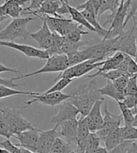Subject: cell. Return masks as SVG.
Instances as JSON below:
<instances>
[{"label":"cell","mask_w":137,"mask_h":153,"mask_svg":"<svg viewBox=\"0 0 137 153\" xmlns=\"http://www.w3.org/2000/svg\"><path fill=\"white\" fill-rule=\"evenodd\" d=\"M70 94L71 97L68 101L79 110L80 115L83 117L88 114L97 101L103 99L94 81H89L81 85L79 88L75 89Z\"/></svg>","instance_id":"cell-1"},{"label":"cell","mask_w":137,"mask_h":153,"mask_svg":"<svg viewBox=\"0 0 137 153\" xmlns=\"http://www.w3.org/2000/svg\"><path fill=\"white\" fill-rule=\"evenodd\" d=\"M35 17H19L12 19V21L0 31V41L3 42H14L17 39H27L30 33L27 31V25L33 21Z\"/></svg>","instance_id":"cell-2"},{"label":"cell","mask_w":137,"mask_h":153,"mask_svg":"<svg viewBox=\"0 0 137 153\" xmlns=\"http://www.w3.org/2000/svg\"><path fill=\"white\" fill-rule=\"evenodd\" d=\"M136 33L137 24L134 22L133 26L128 31H122L118 36L115 37V43L113 45L112 53L121 52L123 54L135 57L136 55Z\"/></svg>","instance_id":"cell-3"},{"label":"cell","mask_w":137,"mask_h":153,"mask_svg":"<svg viewBox=\"0 0 137 153\" xmlns=\"http://www.w3.org/2000/svg\"><path fill=\"white\" fill-rule=\"evenodd\" d=\"M0 114L9 126L12 136L19 132L34 129L33 125L21 115V111L10 107H0Z\"/></svg>","instance_id":"cell-4"},{"label":"cell","mask_w":137,"mask_h":153,"mask_svg":"<svg viewBox=\"0 0 137 153\" xmlns=\"http://www.w3.org/2000/svg\"><path fill=\"white\" fill-rule=\"evenodd\" d=\"M67 68H69V62L67 55H53L50 56L49 58L46 60V63L44 64L42 68L36 71L30 72L27 74H24L18 77H13V80H20L23 78H27L31 76H35L38 74H53V72H62Z\"/></svg>","instance_id":"cell-5"},{"label":"cell","mask_w":137,"mask_h":153,"mask_svg":"<svg viewBox=\"0 0 137 153\" xmlns=\"http://www.w3.org/2000/svg\"><path fill=\"white\" fill-rule=\"evenodd\" d=\"M115 43V38L102 39L100 43L87 46L83 52L86 56L87 60H93L95 62L102 61L110 53H112L113 45Z\"/></svg>","instance_id":"cell-6"},{"label":"cell","mask_w":137,"mask_h":153,"mask_svg":"<svg viewBox=\"0 0 137 153\" xmlns=\"http://www.w3.org/2000/svg\"><path fill=\"white\" fill-rule=\"evenodd\" d=\"M103 64L102 61L95 62L93 60H87L82 63L76 64L74 66H70L67 68L65 71L60 72V74L56 78V81L59 80L60 78H68V79H74V78H80L84 75L87 74L88 72L93 71L95 69H99Z\"/></svg>","instance_id":"cell-7"},{"label":"cell","mask_w":137,"mask_h":153,"mask_svg":"<svg viewBox=\"0 0 137 153\" xmlns=\"http://www.w3.org/2000/svg\"><path fill=\"white\" fill-rule=\"evenodd\" d=\"M71 97L70 94H66L61 91L57 92H52L48 93V94H44V93H39V94L33 96V99L31 101L25 102L22 109L27 108V106L33 104L35 102H40L45 105H49L51 107H55L56 105L61 104L62 102L68 101V100Z\"/></svg>","instance_id":"cell-8"},{"label":"cell","mask_w":137,"mask_h":153,"mask_svg":"<svg viewBox=\"0 0 137 153\" xmlns=\"http://www.w3.org/2000/svg\"><path fill=\"white\" fill-rule=\"evenodd\" d=\"M0 46H5V47L12 48L14 50H17L18 52L22 53L27 57L32 58H39V59H44L47 60L49 58V54L47 51L41 50L40 48H36L33 46H30L27 44H21V43H16L14 42H3L0 41Z\"/></svg>","instance_id":"cell-9"},{"label":"cell","mask_w":137,"mask_h":153,"mask_svg":"<svg viewBox=\"0 0 137 153\" xmlns=\"http://www.w3.org/2000/svg\"><path fill=\"white\" fill-rule=\"evenodd\" d=\"M122 121H123L122 116L116 115V114H113V113H111L108 110L107 103L105 102L104 103V116H103L102 128L98 131H96V134L101 138V140H102L110 131L121 127Z\"/></svg>","instance_id":"cell-10"},{"label":"cell","mask_w":137,"mask_h":153,"mask_svg":"<svg viewBox=\"0 0 137 153\" xmlns=\"http://www.w3.org/2000/svg\"><path fill=\"white\" fill-rule=\"evenodd\" d=\"M104 102V98L97 101L88 114L84 117V120L91 132H96L102 128L103 116L101 115V103Z\"/></svg>","instance_id":"cell-11"},{"label":"cell","mask_w":137,"mask_h":153,"mask_svg":"<svg viewBox=\"0 0 137 153\" xmlns=\"http://www.w3.org/2000/svg\"><path fill=\"white\" fill-rule=\"evenodd\" d=\"M40 131L41 130L34 128L32 130H27L19 132V134L13 135L19 141V144H17L16 146L20 148H24L25 149H28L30 151L36 152L39 137H40Z\"/></svg>","instance_id":"cell-12"},{"label":"cell","mask_w":137,"mask_h":153,"mask_svg":"<svg viewBox=\"0 0 137 153\" xmlns=\"http://www.w3.org/2000/svg\"><path fill=\"white\" fill-rule=\"evenodd\" d=\"M79 115V110L73 103H70L69 101H66L60 104L57 115L52 118V123H54L56 126L59 127L64 121H67L69 119L77 118Z\"/></svg>","instance_id":"cell-13"},{"label":"cell","mask_w":137,"mask_h":153,"mask_svg":"<svg viewBox=\"0 0 137 153\" xmlns=\"http://www.w3.org/2000/svg\"><path fill=\"white\" fill-rule=\"evenodd\" d=\"M57 126L49 131H41L36 153H49L51 147L53 146L56 139L59 136L57 131Z\"/></svg>","instance_id":"cell-14"},{"label":"cell","mask_w":137,"mask_h":153,"mask_svg":"<svg viewBox=\"0 0 137 153\" xmlns=\"http://www.w3.org/2000/svg\"><path fill=\"white\" fill-rule=\"evenodd\" d=\"M42 25L38 31L34 33H30L29 37H31L37 42L39 48L41 50H48L52 44V39H53V33L49 29L46 22L42 20Z\"/></svg>","instance_id":"cell-15"},{"label":"cell","mask_w":137,"mask_h":153,"mask_svg":"<svg viewBox=\"0 0 137 153\" xmlns=\"http://www.w3.org/2000/svg\"><path fill=\"white\" fill-rule=\"evenodd\" d=\"M63 3L65 2H63L62 0H45L40 7V9L25 12V13L29 15H34L37 18L38 16H44V15L61 17L57 14V11L60 9V7L63 5Z\"/></svg>","instance_id":"cell-16"},{"label":"cell","mask_w":137,"mask_h":153,"mask_svg":"<svg viewBox=\"0 0 137 153\" xmlns=\"http://www.w3.org/2000/svg\"><path fill=\"white\" fill-rule=\"evenodd\" d=\"M27 2H30V0H5L1 4V7L5 15L15 19L19 18L24 13Z\"/></svg>","instance_id":"cell-17"},{"label":"cell","mask_w":137,"mask_h":153,"mask_svg":"<svg viewBox=\"0 0 137 153\" xmlns=\"http://www.w3.org/2000/svg\"><path fill=\"white\" fill-rule=\"evenodd\" d=\"M59 127L60 131L58 132L59 136H62L70 144H75L77 137L78 119H69L67 121H64Z\"/></svg>","instance_id":"cell-18"},{"label":"cell","mask_w":137,"mask_h":153,"mask_svg":"<svg viewBox=\"0 0 137 153\" xmlns=\"http://www.w3.org/2000/svg\"><path fill=\"white\" fill-rule=\"evenodd\" d=\"M124 57H125V54H123L121 52H116L112 56H110L107 59H105V60H103V64L98 69V71L92 75H88V78H95L97 76H99L101 72L116 70L117 68V66H118L120 62L124 59Z\"/></svg>","instance_id":"cell-19"},{"label":"cell","mask_w":137,"mask_h":153,"mask_svg":"<svg viewBox=\"0 0 137 153\" xmlns=\"http://www.w3.org/2000/svg\"><path fill=\"white\" fill-rule=\"evenodd\" d=\"M73 145L58 136L51 147L49 153H76V147L74 148Z\"/></svg>","instance_id":"cell-20"},{"label":"cell","mask_w":137,"mask_h":153,"mask_svg":"<svg viewBox=\"0 0 137 153\" xmlns=\"http://www.w3.org/2000/svg\"><path fill=\"white\" fill-rule=\"evenodd\" d=\"M101 141L104 142L105 149L108 151L111 150V149H113L114 148H116V146H118L122 142V139H121V136H120V127L113 130L112 131H110Z\"/></svg>","instance_id":"cell-21"},{"label":"cell","mask_w":137,"mask_h":153,"mask_svg":"<svg viewBox=\"0 0 137 153\" xmlns=\"http://www.w3.org/2000/svg\"><path fill=\"white\" fill-rule=\"evenodd\" d=\"M99 91L101 96H108L114 99L116 102H121L123 101L124 97H125L124 94H122V93L118 92L116 89V88L113 85V82L109 81V80H107V83L105 84V85L102 86L101 88H99Z\"/></svg>","instance_id":"cell-22"},{"label":"cell","mask_w":137,"mask_h":153,"mask_svg":"<svg viewBox=\"0 0 137 153\" xmlns=\"http://www.w3.org/2000/svg\"><path fill=\"white\" fill-rule=\"evenodd\" d=\"M69 13H70V15L71 17V20H73V22L82 25L83 27H86L87 29H88L91 32L97 33L96 29L87 21L86 19H84V17L82 15V13H81L80 10H78L76 8H73V7H70L69 5Z\"/></svg>","instance_id":"cell-23"},{"label":"cell","mask_w":137,"mask_h":153,"mask_svg":"<svg viewBox=\"0 0 137 153\" xmlns=\"http://www.w3.org/2000/svg\"><path fill=\"white\" fill-rule=\"evenodd\" d=\"M120 3L117 0H101V9L99 10V14H98V20L101 18V16L103 14L104 12L109 10L111 12V14L108 19L112 18L117 10V8L119 7Z\"/></svg>","instance_id":"cell-24"},{"label":"cell","mask_w":137,"mask_h":153,"mask_svg":"<svg viewBox=\"0 0 137 153\" xmlns=\"http://www.w3.org/2000/svg\"><path fill=\"white\" fill-rule=\"evenodd\" d=\"M37 94H39V93L30 92V91H21V90H17L15 88H9V86H6V85H0V100L9 98L11 96H15V95H27V96L33 97Z\"/></svg>","instance_id":"cell-25"},{"label":"cell","mask_w":137,"mask_h":153,"mask_svg":"<svg viewBox=\"0 0 137 153\" xmlns=\"http://www.w3.org/2000/svg\"><path fill=\"white\" fill-rule=\"evenodd\" d=\"M64 42V37L57 34V33H53V39H52V44L50 48L47 51L49 56L53 55H62L61 54V47Z\"/></svg>","instance_id":"cell-26"},{"label":"cell","mask_w":137,"mask_h":153,"mask_svg":"<svg viewBox=\"0 0 137 153\" xmlns=\"http://www.w3.org/2000/svg\"><path fill=\"white\" fill-rule=\"evenodd\" d=\"M87 42H70L69 39H67L66 38H64V42L61 47V54L63 55H69L70 53H73L75 51H78L82 46H84V44H87Z\"/></svg>","instance_id":"cell-27"},{"label":"cell","mask_w":137,"mask_h":153,"mask_svg":"<svg viewBox=\"0 0 137 153\" xmlns=\"http://www.w3.org/2000/svg\"><path fill=\"white\" fill-rule=\"evenodd\" d=\"M120 136L122 141L137 140V128L133 126H123L120 127Z\"/></svg>","instance_id":"cell-28"},{"label":"cell","mask_w":137,"mask_h":153,"mask_svg":"<svg viewBox=\"0 0 137 153\" xmlns=\"http://www.w3.org/2000/svg\"><path fill=\"white\" fill-rule=\"evenodd\" d=\"M116 102L119 106L122 119H123V122H124V126H133L134 115L133 114L132 109L128 108L122 102Z\"/></svg>","instance_id":"cell-29"},{"label":"cell","mask_w":137,"mask_h":153,"mask_svg":"<svg viewBox=\"0 0 137 153\" xmlns=\"http://www.w3.org/2000/svg\"><path fill=\"white\" fill-rule=\"evenodd\" d=\"M101 138L98 136V134L96 132H90V134L87 137V146H86V150H84V153L86 152H89L91 150H94L97 148L101 147Z\"/></svg>","instance_id":"cell-30"},{"label":"cell","mask_w":137,"mask_h":153,"mask_svg":"<svg viewBox=\"0 0 137 153\" xmlns=\"http://www.w3.org/2000/svg\"><path fill=\"white\" fill-rule=\"evenodd\" d=\"M68 57V62H69V67L70 66H74L76 64L82 63L84 61H87L86 56H84L83 50H78L73 53H70V54L67 55Z\"/></svg>","instance_id":"cell-31"},{"label":"cell","mask_w":137,"mask_h":153,"mask_svg":"<svg viewBox=\"0 0 137 153\" xmlns=\"http://www.w3.org/2000/svg\"><path fill=\"white\" fill-rule=\"evenodd\" d=\"M87 34H88V32L86 31V30H84L82 25H78L70 33L69 35H67L66 37H64V38H66L67 39H69V41H70V42H81L82 36L87 35Z\"/></svg>","instance_id":"cell-32"},{"label":"cell","mask_w":137,"mask_h":153,"mask_svg":"<svg viewBox=\"0 0 137 153\" xmlns=\"http://www.w3.org/2000/svg\"><path fill=\"white\" fill-rule=\"evenodd\" d=\"M73 79H68V78H60L59 80H57L56 83L50 88L48 90H46L45 92H43L44 94H48V93H52V92H57V91H62L65 88L73 82Z\"/></svg>","instance_id":"cell-33"},{"label":"cell","mask_w":137,"mask_h":153,"mask_svg":"<svg viewBox=\"0 0 137 153\" xmlns=\"http://www.w3.org/2000/svg\"><path fill=\"white\" fill-rule=\"evenodd\" d=\"M137 94V75L130 76L128 80V84L125 90H124V96L129 95H136Z\"/></svg>","instance_id":"cell-34"},{"label":"cell","mask_w":137,"mask_h":153,"mask_svg":"<svg viewBox=\"0 0 137 153\" xmlns=\"http://www.w3.org/2000/svg\"><path fill=\"white\" fill-rule=\"evenodd\" d=\"M130 77V76H129V75H122L117 79L114 80V81H112L116 89L118 92L122 93V94H124V90L126 88L127 84H128V80Z\"/></svg>","instance_id":"cell-35"},{"label":"cell","mask_w":137,"mask_h":153,"mask_svg":"<svg viewBox=\"0 0 137 153\" xmlns=\"http://www.w3.org/2000/svg\"><path fill=\"white\" fill-rule=\"evenodd\" d=\"M0 148H3L8 150L10 153H21V149L18 146L14 145L10 139H6L5 141L0 142Z\"/></svg>","instance_id":"cell-36"},{"label":"cell","mask_w":137,"mask_h":153,"mask_svg":"<svg viewBox=\"0 0 137 153\" xmlns=\"http://www.w3.org/2000/svg\"><path fill=\"white\" fill-rule=\"evenodd\" d=\"M122 75H127V74H125L124 72L120 71L119 70L116 69V70H112V71H109L101 72L99 76L106 78L107 80H109V81H114V80L117 79V78L122 76Z\"/></svg>","instance_id":"cell-37"},{"label":"cell","mask_w":137,"mask_h":153,"mask_svg":"<svg viewBox=\"0 0 137 153\" xmlns=\"http://www.w3.org/2000/svg\"><path fill=\"white\" fill-rule=\"evenodd\" d=\"M0 136H3L6 139H10V137H12V134L9 129V126L6 123L1 114H0Z\"/></svg>","instance_id":"cell-38"},{"label":"cell","mask_w":137,"mask_h":153,"mask_svg":"<svg viewBox=\"0 0 137 153\" xmlns=\"http://www.w3.org/2000/svg\"><path fill=\"white\" fill-rule=\"evenodd\" d=\"M133 142V141H122L118 146H116L113 149L109 150L108 153H126Z\"/></svg>","instance_id":"cell-39"},{"label":"cell","mask_w":137,"mask_h":153,"mask_svg":"<svg viewBox=\"0 0 137 153\" xmlns=\"http://www.w3.org/2000/svg\"><path fill=\"white\" fill-rule=\"evenodd\" d=\"M136 11H137V0H130V9H129L128 15L126 17V20H125V23H124V27L127 25V24L129 23L130 20L133 19V17L134 16Z\"/></svg>","instance_id":"cell-40"},{"label":"cell","mask_w":137,"mask_h":153,"mask_svg":"<svg viewBox=\"0 0 137 153\" xmlns=\"http://www.w3.org/2000/svg\"><path fill=\"white\" fill-rule=\"evenodd\" d=\"M124 104H125L128 108L133 109L137 105V94L136 95H129L125 96L123 99V101H121Z\"/></svg>","instance_id":"cell-41"},{"label":"cell","mask_w":137,"mask_h":153,"mask_svg":"<svg viewBox=\"0 0 137 153\" xmlns=\"http://www.w3.org/2000/svg\"><path fill=\"white\" fill-rule=\"evenodd\" d=\"M44 1L45 0H30V5L28 7H25L24 12H28V11L36 10L38 9H40V7Z\"/></svg>","instance_id":"cell-42"},{"label":"cell","mask_w":137,"mask_h":153,"mask_svg":"<svg viewBox=\"0 0 137 153\" xmlns=\"http://www.w3.org/2000/svg\"><path fill=\"white\" fill-rule=\"evenodd\" d=\"M128 74L130 76L137 75V62L133 57L130 56L129 59V65H128Z\"/></svg>","instance_id":"cell-43"},{"label":"cell","mask_w":137,"mask_h":153,"mask_svg":"<svg viewBox=\"0 0 137 153\" xmlns=\"http://www.w3.org/2000/svg\"><path fill=\"white\" fill-rule=\"evenodd\" d=\"M0 85H6V86H9V88H16L19 86L18 84L14 83L13 78L5 79V78H1V77H0Z\"/></svg>","instance_id":"cell-44"},{"label":"cell","mask_w":137,"mask_h":153,"mask_svg":"<svg viewBox=\"0 0 137 153\" xmlns=\"http://www.w3.org/2000/svg\"><path fill=\"white\" fill-rule=\"evenodd\" d=\"M2 72H14V74H20V71H17V70H14V69H11V68H9L7 66H5L4 64H2L0 62V74H2Z\"/></svg>","instance_id":"cell-45"},{"label":"cell","mask_w":137,"mask_h":153,"mask_svg":"<svg viewBox=\"0 0 137 153\" xmlns=\"http://www.w3.org/2000/svg\"><path fill=\"white\" fill-rule=\"evenodd\" d=\"M126 153H137V144L133 142L132 144H130V148L128 149Z\"/></svg>","instance_id":"cell-46"},{"label":"cell","mask_w":137,"mask_h":153,"mask_svg":"<svg viewBox=\"0 0 137 153\" xmlns=\"http://www.w3.org/2000/svg\"><path fill=\"white\" fill-rule=\"evenodd\" d=\"M86 153H108V150L105 148H102V147H99L97 148L94 150H91L89 152H86Z\"/></svg>","instance_id":"cell-47"},{"label":"cell","mask_w":137,"mask_h":153,"mask_svg":"<svg viewBox=\"0 0 137 153\" xmlns=\"http://www.w3.org/2000/svg\"><path fill=\"white\" fill-rule=\"evenodd\" d=\"M1 1L2 0H0V23H2L5 20H7L9 17L7 15H5V13L2 10V7H1Z\"/></svg>","instance_id":"cell-48"},{"label":"cell","mask_w":137,"mask_h":153,"mask_svg":"<svg viewBox=\"0 0 137 153\" xmlns=\"http://www.w3.org/2000/svg\"><path fill=\"white\" fill-rule=\"evenodd\" d=\"M133 127H136L137 128V114L134 115V117H133Z\"/></svg>","instance_id":"cell-49"},{"label":"cell","mask_w":137,"mask_h":153,"mask_svg":"<svg viewBox=\"0 0 137 153\" xmlns=\"http://www.w3.org/2000/svg\"><path fill=\"white\" fill-rule=\"evenodd\" d=\"M0 153H10L8 150H6L5 149H3V148H0Z\"/></svg>","instance_id":"cell-50"},{"label":"cell","mask_w":137,"mask_h":153,"mask_svg":"<svg viewBox=\"0 0 137 153\" xmlns=\"http://www.w3.org/2000/svg\"><path fill=\"white\" fill-rule=\"evenodd\" d=\"M133 21L136 22V24H137V11L135 12V14H134V16L133 17Z\"/></svg>","instance_id":"cell-51"},{"label":"cell","mask_w":137,"mask_h":153,"mask_svg":"<svg viewBox=\"0 0 137 153\" xmlns=\"http://www.w3.org/2000/svg\"><path fill=\"white\" fill-rule=\"evenodd\" d=\"M134 59H135V61L137 62V49H136V55H135V57H134Z\"/></svg>","instance_id":"cell-52"},{"label":"cell","mask_w":137,"mask_h":153,"mask_svg":"<svg viewBox=\"0 0 137 153\" xmlns=\"http://www.w3.org/2000/svg\"><path fill=\"white\" fill-rule=\"evenodd\" d=\"M62 1H63V2H65V3H66V4H69V3H68V1H69V0H62Z\"/></svg>","instance_id":"cell-53"},{"label":"cell","mask_w":137,"mask_h":153,"mask_svg":"<svg viewBox=\"0 0 137 153\" xmlns=\"http://www.w3.org/2000/svg\"><path fill=\"white\" fill-rule=\"evenodd\" d=\"M136 48H137V33H136Z\"/></svg>","instance_id":"cell-54"},{"label":"cell","mask_w":137,"mask_h":153,"mask_svg":"<svg viewBox=\"0 0 137 153\" xmlns=\"http://www.w3.org/2000/svg\"><path fill=\"white\" fill-rule=\"evenodd\" d=\"M117 1H118V2L120 3V2H121V0H117Z\"/></svg>","instance_id":"cell-55"}]
</instances>
